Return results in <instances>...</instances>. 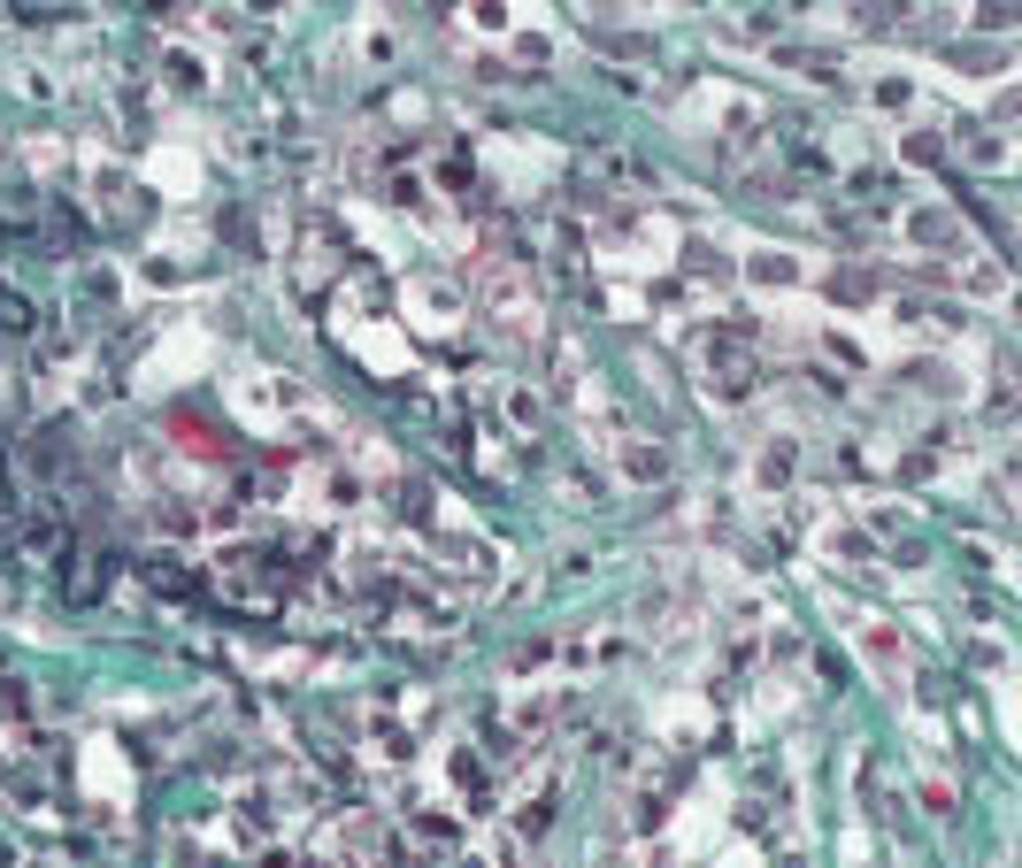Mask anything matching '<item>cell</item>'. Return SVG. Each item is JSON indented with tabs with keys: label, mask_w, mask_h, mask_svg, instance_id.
<instances>
[{
	"label": "cell",
	"mask_w": 1022,
	"mask_h": 868,
	"mask_svg": "<svg viewBox=\"0 0 1022 868\" xmlns=\"http://www.w3.org/2000/svg\"><path fill=\"white\" fill-rule=\"evenodd\" d=\"M1022 15V0H984V23H1015Z\"/></svg>",
	"instance_id": "obj_1"
}]
</instances>
